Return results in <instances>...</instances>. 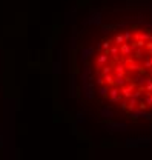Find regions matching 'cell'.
<instances>
[{
    "label": "cell",
    "instance_id": "1",
    "mask_svg": "<svg viewBox=\"0 0 152 160\" xmlns=\"http://www.w3.org/2000/svg\"><path fill=\"white\" fill-rule=\"evenodd\" d=\"M94 92L126 115H152V28L109 31L91 57Z\"/></svg>",
    "mask_w": 152,
    "mask_h": 160
}]
</instances>
